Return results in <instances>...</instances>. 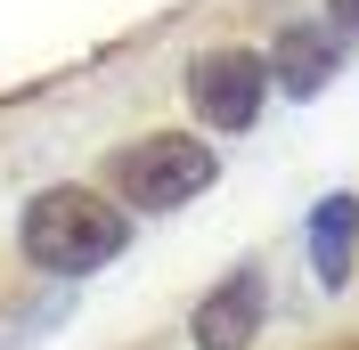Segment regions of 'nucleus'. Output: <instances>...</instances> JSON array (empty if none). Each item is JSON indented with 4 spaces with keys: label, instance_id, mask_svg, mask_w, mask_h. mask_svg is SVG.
<instances>
[{
    "label": "nucleus",
    "instance_id": "obj_1",
    "mask_svg": "<svg viewBox=\"0 0 359 350\" xmlns=\"http://www.w3.org/2000/svg\"><path fill=\"white\" fill-rule=\"evenodd\" d=\"M17 244H25V261L49 269V277H90V269H107L131 244V220L98 188H41L17 220Z\"/></svg>",
    "mask_w": 359,
    "mask_h": 350
},
{
    "label": "nucleus",
    "instance_id": "obj_7",
    "mask_svg": "<svg viewBox=\"0 0 359 350\" xmlns=\"http://www.w3.org/2000/svg\"><path fill=\"white\" fill-rule=\"evenodd\" d=\"M327 17H335V33H359V0H327Z\"/></svg>",
    "mask_w": 359,
    "mask_h": 350
},
{
    "label": "nucleus",
    "instance_id": "obj_5",
    "mask_svg": "<svg viewBox=\"0 0 359 350\" xmlns=\"http://www.w3.org/2000/svg\"><path fill=\"white\" fill-rule=\"evenodd\" d=\"M188 334H196V350H245L253 334H262V277L237 269L221 293H204V309H196Z\"/></svg>",
    "mask_w": 359,
    "mask_h": 350
},
{
    "label": "nucleus",
    "instance_id": "obj_3",
    "mask_svg": "<svg viewBox=\"0 0 359 350\" xmlns=\"http://www.w3.org/2000/svg\"><path fill=\"white\" fill-rule=\"evenodd\" d=\"M262 98H269V57H253V49H204L188 66V106L204 131H253Z\"/></svg>",
    "mask_w": 359,
    "mask_h": 350
},
{
    "label": "nucleus",
    "instance_id": "obj_2",
    "mask_svg": "<svg viewBox=\"0 0 359 350\" xmlns=\"http://www.w3.org/2000/svg\"><path fill=\"white\" fill-rule=\"evenodd\" d=\"M212 147L204 139H180V131H163V139H131V147L114 155V196L123 204H139V212H180V204H196L204 188H212Z\"/></svg>",
    "mask_w": 359,
    "mask_h": 350
},
{
    "label": "nucleus",
    "instance_id": "obj_4",
    "mask_svg": "<svg viewBox=\"0 0 359 350\" xmlns=\"http://www.w3.org/2000/svg\"><path fill=\"white\" fill-rule=\"evenodd\" d=\"M343 41L351 33H327V24H286L278 49H269V82L286 90V98H318V90L335 82L343 66Z\"/></svg>",
    "mask_w": 359,
    "mask_h": 350
},
{
    "label": "nucleus",
    "instance_id": "obj_6",
    "mask_svg": "<svg viewBox=\"0 0 359 350\" xmlns=\"http://www.w3.org/2000/svg\"><path fill=\"white\" fill-rule=\"evenodd\" d=\"M351 253H359V196H327L311 212V269L327 293L351 285Z\"/></svg>",
    "mask_w": 359,
    "mask_h": 350
}]
</instances>
